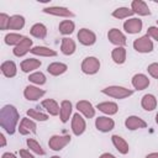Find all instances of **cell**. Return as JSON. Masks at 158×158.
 Instances as JSON below:
<instances>
[{
	"instance_id": "d6a6232c",
	"label": "cell",
	"mask_w": 158,
	"mask_h": 158,
	"mask_svg": "<svg viewBox=\"0 0 158 158\" xmlns=\"http://www.w3.org/2000/svg\"><path fill=\"white\" fill-rule=\"evenodd\" d=\"M26 143H27V147H28L32 152H35L36 154H40V156H44V154H46L44 149L42 148V146H41L36 139H33V138H27Z\"/></svg>"
},
{
	"instance_id": "9c48e42d",
	"label": "cell",
	"mask_w": 158,
	"mask_h": 158,
	"mask_svg": "<svg viewBox=\"0 0 158 158\" xmlns=\"http://www.w3.org/2000/svg\"><path fill=\"white\" fill-rule=\"evenodd\" d=\"M107 38L112 44H116L117 47H123L126 44V36L117 28H111L107 32Z\"/></svg>"
},
{
	"instance_id": "30bf717a",
	"label": "cell",
	"mask_w": 158,
	"mask_h": 158,
	"mask_svg": "<svg viewBox=\"0 0 158 158\" xmlns=\"http://www.w3.org/2000/svg\"><path fill=\"white\" fill-rule=\"evenodd\" d=\"M95 127L101 132H109L115 127V122L109 116H99L95 120Z\"/></svg>"
},
{
	"instance_id": "8fae6325",
	"label": "cell",
	"mask_w": 158,
	"mask_h": 158,
	"mask_svg": "<svg viewBox=\"0 0 158 158\" xmlns=\"http://www.w3.org/2000/svg\"><path fill=\"white\" fill-rule=\"evenodd\" d=\"M43 12L46 14H49V15H53V16H59V17H73L74 14L67 9V7H63V6H49V7H44L43 9Z\"/></svg>"
},
{
	"instance_id": "9a60e30c",
	"label": "cell",
	"mask_w": 158,
	"mask_h": 158,
	"mask_svg": "<svg viewBox=\"0 0 158 158\" xmlns=\"http://www.w3.org/2000/svg\"><path fill=\"white\" fill-rule=\"evenodd\" d=\"M36 128H37V125L35 123V121H32L31 118L23 117L20 122L19 132L25 136V135H28V133H36Z\"/></svg>"
},
{
	"instance_id": "bcb514c9",
	"label": "cell",
	"mask_w": 158,
	"mask_h": 158,
	"mask_svg": "<svg viewBox=\"0 0 158 158\" xmlns=\"http://www.w3.org/2000/svg\"><path fill=\"white\" fill-rule=\"evenodd\" d=\"M156 122H157V123H158V114H157V115H156Z\"/></svg>"
},
{
	"instance_id": "7c38bea8",
	"label": "cell",
	"mask_w": 158,
	"mask_h": 158,
	"mask_svg": "<svg viewBox=\"0 0 158 158\" xmlns=\"http://www.w3.org/2000/svg\"><path fill=\"white\" fill-rule=\"evenodd\" d=\"M31 49H32V40L28 38V37H23V40L14 48L12 52L16 57H22L26 53L31 52Z\"/></svg>"
},
{
	"instance_id": "7bdbcfd3",
	"label": "cell",
	"mask_w": 158,
	"mask_h": 158,
	"mask_svg": "<svg viewBox=\"0 0 158 158\" xmlns=\"http://www.w3.org/2000/svg\"><path fill=\"white\" fill-rule=\"evenodd\" d=\"M99 158H116L114 154H111V153H102Z\"/></svg>"
},
{
	"instance_id": "ac0fdd59",
	"label": "cell",
	"mask_w": 158,
	"mask_h": 158,
	"mask_svg": "<svg viewBox=\"0 0 158 158\" xmlns=\"http://www.w3.org/2000/svg\"><path fill=\"white\" fill-rule=\"evenodd\" d=\"M132 85L136 90H143L146 88H148L149 85V79L147 75L142 74V73H138V74H135L133 78H132Z\"/></svg>"
},
{
	"instance_id": "d590c367",
	"label": "cell",
	"mask_w": 158,
	"mask_h": 158,
	"mask_svg": "<svg viewBox=\"0 0 158 158\" xmlns=\"http://www.w3.org/2000/svg\"><path fill=\"white\" fill-rule=\"evenodd\" d=\"M28 80L37 84V85H43L47 79H46V75L42 72H35V73L28 75Z\"/></svg>"
},
{
	"instance_id": "74e56055",
	"label": "cell",
	"mask_w": 158,
	"mask_h": 158,
	"mask_svg": "<svg viewBox=\"0 0 158 158\" xmlns=\"http://www.w3.org/2000/svg\"><path fill=\"white\" fill-rule=\"evenodd\" d=\"M9 25H10V16L1 12L0 14V30L1 31H5L9 28Z\"/></svg>"
},
{
	"instance_id": "484cf974",
	"label": "cell",
	"mask_w": 158,
	"mask_h": 158,
	"mask_svg": "<svg viewBox=\"0 0 158 158\" xmlns=\"http://www.w3.org/2000/svg\"><path fill=\"white\" fill-rule=\"evenodd\" d=\"M75 42L72 40V38H68V37H64L62 38V43H60V51L65 56H70L75 52Z\"/></svg>"
},
{
	"instance_id": "7dc6e473",
	"label": "cell",
	"mask_w": 158,
	"mask_h": 158,
	"mask_svg": "<svg viewBox=\"0 0 158 158\" xmlns=\"http://www.w3.org/2000/svg\"><path fill=\"white\" fill-rule=\"evenodd\" d=\"M51 158H60V157H59V156H52Z\"/></svg>"
},
{
	"instance_id": "4316f807",
	"label": "cell",
	"mask_w": 158,
	"mask_h": 158,
	"mask_svg": "<svg viewBox=\"0 0 158 158\" xmlns=\"http://www.w3.org/2000/svg\"><path fill=\"white\" fill-rule=\"evenodd\" d=\"M68 69V65L64 64V63H60V62H53L51 63L48 67H47V72L51 74V75H60L63 73H65Z\"/></svg>"
},
{
	"instance_id": "c3c4849f",
	"label": "cell",
	"mask_w": 158,
	"mask_h": 158,
	"mask_svg": "<svg viewBox=\"0 0 158 158\" xmlns=\"http://www.w3.org/2000/svg\"><path fill=\"white\" fill-rule=\"evenodd\" d=\"M157 25H158V20H157Z\"/></svg>"
},
{
	"instance_id": "603a6c76",
	"label": "cell",
	"mask_w": 158,
	"mask_h": 158,
	"mask_svg": "<svg viewBox=\"0 0 158 158\" xmlns=\"http://www.w3.org/2000/svg\"><path fill=\"white\" fill-rule=\"evenodd\" d=\"M96 109H99V111L106 114V115H115L118 111L117 104L112 102V101H105V102H100L96 105Z\"/></svg>"
},
{
	"instance_id": "f546056e",
	"label": "cell",
	"mask_w": 158,
	"mask_h": 158,
	"mask_svg": "<svg viewBox=\"0 0 158 158\" xmlns=\"http://www.w3.org/2000/svg\"><path fill=\"white\" fill-rule=\"evenodd\" d=\"M30 33L36 37V38H40V40H43L46 36H47V27L43 25V23H35L31 30H30Z\"/></svg>"
},
{
	"instance_id": "4fadbf2b",
	"label": "cell",
	"mask_w": 158,
	"mask_h": 158,
	"mask_svg": "<svg viewBox=\"0 0 158 158\" xmlns=\"http://www.w3.org/2000/svg\"><path fill=\"white\" fill-rule=\"evenodd\" d=\"M44 94H46L44 90H42V89L37 88V86H33V85H27L25 88V90H23V96L28 101H36L40 98H42Z\"/></svg>"
},
{
	"instance_id": "8992f818",
	"label": "cell",
	"mask_w": 158,
	"mask_h": 158,
	"mask_svg": "<svg viewBox=\"0 0 158 158\" xmlns=\"http://www.w3.org/2000/svg\"><path fill=\"white\" fill-rule=\"evenodd\" d=\"M142 20L137 19V17H133V19H130V20H126L123 22V30L130 33V35H135V33H138L141 32L142 30Z\"/></svg>"
},
{
	"instance_id": "b9f144b4",
	"label": "cell",
	"mask_w": 158,
	"mask_h": 158,
	"mask_svg": "<svg viewBox=\"0 0 158 158\" xmlns=\"http://www.w3.org/2000/svg\"><path fill=\"white\" fill-rule=\"evenodd\" d=\"M1 158H16V156H15L14 153L6 152V153H4V154H2V157H1Z\"/></svg>"
},
{
	"instance_id": "44dd1931",
	"label": "cell",
	"mask_w": 158,
	"mask_h": 158,
	"mask_svg": "<svg viewBox=\"0 0 158 158\" xmlns=\"http://www.w3.org/2000/svg\"><path fill=\"white\" fill-rule=\"evenodd\" d=\"M141 105L146 111H153L157 107V99L153 94H146L142 96Z\"/></svg>"
},
{
	"instance_id": "2e32d148",
	"label": "cell",
	"mask_w": 158,
	"mask_h": 158,
	"mask_svg": "<svg viewBox=\"0 0 158 158\" xmlns=\"http://www.w3.org/2000/svg\"><path fill=\"white\" fill-rule=\"evenodd\" d=\"M125 126H126V128H128L131 131H135V130H138V128L147 127V123H146V121H143L138 116H128L125 120Z\"/></svg>"
},
{
	"instance_id": "4dcf8cb0",
	"label": "cell",
	"mask_w": 158,
	"mask_h": 158,
	"mask_svg": "<svg viewBox=\"0 0 158 158\" xmlns=\"http://www.w3.org/2000/svg\"><path fill=\"white\" fill-rule=\"evenodd\" d=\"M25 26V19L21 15H14L10 17V30H21Z\"/></svg>"
},
{
	"instance_id": "7402d4cb",
	"label": "cell",
	"mask_w": 158,
	"mask_h": 158,
	"mask_svg": "<svg viewBox=\"0 0 158 158\" xmlns=\"http://www.w3.org/2000/svg\"><path fill=\"white\" fill-rule=\"evenodd\" d=\"M42 106L47 110V112L52 116H57L60 112V107L58 105V102L54 99H46L42 101Z\"/></svg>"
},
{
	"instance_id": "d6986e66",
	"label": "cell",
	"mask_w": 158,
	"mask_h": 158,
	"mask_svg": "<svg viewBox=\"0 0 158 158\" xmlns=\"http://www.w3.org/2000/svg\"><path fill=\"white\" fill-rule=\"evenodd\" d=\"M41 60L40 59H35V58H28V59H25L21 62L20 67H21V70L25 72V73H30L37 68L41 67Z\"/></svg>"
},
{
	"instance_id": "ab89813d",
	"label": "cell",
	"mask_w": 158,
	"mask_h": 158,
	"mask_svg": "<svg viewBox=\"0 0 158 158\" xmlns=\"http://www.w3.org/2000/svg\"><path fill=\"white\" fill-rule=\"evenodd\" d=\"M147 35L158 42V27H156V26H151V27H148V30H147Z\"/></svg>"
},
{
	"instance_id": "5b68a950",
	"label": "cell",
	"mask_w": 158,
	"mask_h": 158,
	"mask_svg": "<svg viewBox=\"0 0 158 158\" xmlns=\"http://www.w3.org/2000/svg\"><path fill=\"white\" fill-rule=\"evenodd\" d=\"M69 142H70V136L69 135H54V136H52L49 138L48 146L53 151H60Z\"/></svg>"
},
{
	"instance_id": "7a4b0ae2",
	"label": "cell",
	"mask_w": 158,
	"mask_h": 158,
	"mask_svg": "<svg viewBox=\"0 0 158 158\" xmlns=\"http://www.w3.org/2000/svg\"><path fill=\"white\" fill-rule=\"evenodd\" d=\"M101 93L107 96L115 98V99H125V98L131 96L133 94V90L123 88V86H118V85H112V86H107V88L102 89Z\"/></svg>"
},
{
	"instance_id": "e575fe53",
	"label": "cell",
	"mask_w": 158,
	"mask_h": 158,
	"mask_svg": "<svg viewBox=\"0 0 158 158\" xmlns=\"http://www.w3.org/2000/svg\"><path fill=\"white\" fill-rule=\"evenodd\" d=\"M25 36L20 35V33H7L5 36V43L9 44V46H17L22 40H23Z\"/></svg>"
},
{
	"instance_id": "ba28073f",
	"label": "cell",
	"mask_w": 158,
	"mask_h": 158,
	"mask_svg": "<svg viewBox=\"0 0 158 158\" xmlns=\"http://www.w3.org/2000/svg\"><path fill=\"white\" fill-rule=\"evenodd\" d=\"M86 128V123H85V120L81 117V115H79V112L74 114L73 115V118H72V131L75 136H80Z\"/></svg>"
},
{
	"instance_id": "f1b7e54d",
	"label": "cell",
	"mask_w": 158,
	"mask_h": 158,
	"mask_svg": "<svg viewBox=\"0 0 158 158\" xmlns=\"http://www.w3.org/2000/svg\"><path fill=\"white\" fill-rule=\"evenodd\" d=\"M111 58L116 64H123L126 60V48L125 47H116L111 52Z\"/></svg>"
},
{
	"instance_id": "cb8c5ba5",
	"label": "cell",
	"mask_w": 158,
	"mask_h": 158,
	"mask_svg": "<svg viewBox=\"0 0 158 158\" xmlns=\"http://www.w3.org/2000/svg\"><path fill=\"white\" fill-rule=\"evenodd\" d=\"M70 115H72V102L69 100H63L60 102V112H59L60 121L63 123L68 122Z\"/></svg>"
},
{
	"instance_id": "d4e9b609",
	"label": "cell",
	"mask_w": 158,
	"mask_h": 158,
	"mask_svg": "<svg viewBox=\"0 0 158 158\" xmlns=\"http://www.w3.org/2000/svg\"><path fill=\"white\" fill-rule=\"evenodd\" d=\"M111 139H112V143H114V146H115V148L121 153V154H127L128 153V143L121 137V136H118V135H114L112 137H111Z\"/></svg>"
},
{
	"instance_id": "ffe728a7",
	"label": "cell",
	"mask_w": 158,
	"mask_h": 158,
	"mask_svg": "<svg viewBox=\"0 0 158 158\" xmlns=\"http://www.w3.org/2000/svg\"><path fill=\"white\" fill-rule=\"evenodd\" d=\"M0 69H1V73H2L6 78H14V77L16 75V73H17L16 64H15V62H12V60H6V62H4V63L1 64V67H0Z\"/></svg>"
},
{
	"instance_id": "e0dca14e",
	"label": "cell",
	"mask_w": 158,
	"mask_h": 158,
	"mask_svg": "<svg viewBox=\"0 0 158 158\" xmlns=\"http://www.w3.org/2000/svg\"><path fill=\"white\" fill-rule=\"evenodd\" d=\"M131 10L137 14V15H141V16H148L151 15V11L147 6V4L142 0H133L131 2Z\"/></svg>"
},
{
	"instance_id": "1f68e13d",
	"label": "cell",
	"mask_w": 158,
	"mask_h": 158,
	"mask_svg": "<svg viewBox=\"0 0 158 158\" xmlns=\"http://www.w3.org/2000/svg\"><path fill=\"white\" fill-rule=\"evenodd\" d=\"M74 28H75V25L72 20H63L59 23V32L62 35H70L73 33Z\"/></svg>"
},
{
	"instance_id": "836d02e7",
	"label": "cell",
	"mask_w": 158,
	"mask_h": 158,
	"mask_svg": "<svg viewBox=\"0 0 158 158\" xmlns=\"http://www.w3.org/2000/svg\"><path fill=\"white\" fill-rule=\"evenodd\" d=\"M133 14H135V12H133L131 9H128V7H118V9H116V10L112 11V16L116 17V19H118V20L130 17V16H132Z\"/></svg>"
},
{
	"instance_id": "60d3db41",
	"label": "cell",
	"mask_w": 158,
	"mask_h": 158,
	"mask_svg": "<svg viewBox=\"0 0 158 158\" xmlns=\"http://www.w3.org/2000/svg\"><path fill=\"white\" fill-rule=\"evenodd\" d=\"M20 156H21V158H35L30 153V151H26V149H20Z\"/></svg>"
},
{
	"instance_id": "6da1fadb",
	"label": "cell",
	"mask_w": 158,
	"mask_h": 158,
	"mask_svg": "<svg viewBox=\"0 0 158 158\" xmlns=\"http://www.w3.org/2000/svg\"><path fill=\"white\" fill-rule=\"evenodd\" d=\"M19 118H20V115L16 107L12 105H5L0 110V125L9 135L15 133Z\"/></svg>"
},
{
	"instance_id": "ee69618b",
	"label": "cell",
	"mask_w": 158,
	"mask_h": 158,
	"mask_svg": "<svg viewBox=\"0 0 158 158\" xmlns=\"http://www.w3.org/2000/svg\"><path fill=\"white\" fill-rule=\"evenodd\" d=\"M0 139H1V147H5L6 146V138H5L4 133H0Z\"/></svg>"
},
{
	"instance_id": "5bb4252c",
	"label": "cell",
	"mask_w": 158,
	"mask_h": 158,
	"mask_svg": "<svg viewBox=\"0 0 158 158\" xmlns=\"http://www.w3.org/2000/svg\"><path fill=\"white\" fill-rule=\"evenodd\" d=\"M77 109L79 112H81L85 117L91 118L95 116V109L91 105V102H89L88 100H80L77 102Z\"/></svg>"
},
{
	"instance_id": "f35d334b",
	"label": "cell",
	"mask_w": 158,
	"mask_h": 158,
	"mask_svg": "<svg viewBox=\"0 0 158 158\" xmlns=\"http://www.w3.org/2000/svg\"><path fill=\"white\" fill-rule=\"evenodd\" d=\"M147 70H148V73H149L151 77L158 79V63H152V64H149L148 68H147Z\"/></svg>"
},
{
	"instance_id": "3957f363",
	"label": "cell",
	"mask_w": 158,
	"mask_h": 158,
	"mask_svg": "<svg viewBox=\"0 0 158 158\" xmlns=\"http://www.w3.org/2000/svg\"><path fill=\"white\" fill-rule=\"evenodd\" d=\"M133 48L139 53H149L153 51V42L148 35H144L133 41Z\"/></svg>"
},
{
	"instance_id": "83f0119b",
	"label": "cell",
	"mask_w": 158,
	"mask_h": 158,
	"mask_svg": "<svg viewBox=\"0 0 158 158\" xmlns=\"http://www.w3.org/2000/svg\"><path fill=\"white\" fill-rule=\"evenodd\" d=\"M31 53L35 54V56H41V57H56L57 56V52L48 48V47H44V46H36V47H32L31 49Z\"/></svg>"
},
{
	"instance_id": "277c9868",
	"label": "cell",
	"mask_w": 158,
	"mask_h": 158,
	"mask_svg": "<svg viewBox=\"0 0 158 158\" xmlns=\"http://www.w3.org/2000/svg\"><path fill=\"white\" fill-rule=\"evenodd\" d=\"M99 69H100V60L96 57H86L81 62V70L85 74L93 75V74L98 73Z\"/></svg>"
},
{
	"instance_id": "f6af8a7d",
	"label": "cell",
	"mask_w": 158,
	"mask_h": 158,
	"mask_svg": "<svg viewBox=\"0 0 158 158\" xmlns=\"http://www.w3.org/2000/svg\"><path fill=\"white\" fill-rule=\"evenodd\" d=\"M146 158H158V152H153L146 156Z\"/></svg>"
},
{
	"instance_id": "8d00e7d4",
	"label": "cell",
	"mask_w": 158,
	"mask_h": 158,
	"mask_svg": "<svg viewBox=\"0 0 158 158\" xmlns=\"http://www.w3.org/2000/svg\"><path fill=\"white\" fill-rule=\"evenodd\" d=\"M27 115L30 116V118H33L36 121H47L48 120V115H46L41 111H37V110H33V109L27 110Z\"/></svg>"
},
{
	"instance_id": "52a82bcc",
	"label": "cell",
	"mask_w": 158,
	"mask_h": 158,
	"mask_svg": "<svg viewBox=\"0 0 158 158\" xmlns=\"http://www.w3.org/2000/svg\"><path fill=\"white\" fill-rule=\"evenodd\" d=\"M78 40L84 46H91L96 42V35L88 28H81L78 32Z\"/></svg>"
}]
</instances>
